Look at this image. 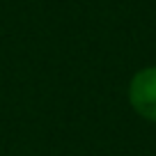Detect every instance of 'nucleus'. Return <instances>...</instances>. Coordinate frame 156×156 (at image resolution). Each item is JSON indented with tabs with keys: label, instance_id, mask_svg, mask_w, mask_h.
I'll return each instance as SVG.
<instances>
[{
	"label": "nucleus",
	"instance_id": "f257e3e1",
	"mask_svg": "<svg viewBox=\"0 0 156 156\" xmlns=\"http://www.w3.org/2000/svg\"><path fill=\"white\" fill-rule=\"evenodd\" d=\"M126 99L138 117L156 124V64L142 67L131 76L126 87Z\"/></svg>",
	"mask_w": 156,
	"mask_h": 156
}]
</instances>
